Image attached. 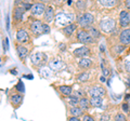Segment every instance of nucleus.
Instances as JSON below:
<instances>
[{"mask_svg": "<svg viewBox=\"0 0 130 121\" xmlns=\"http://www.w3.org/2000/svg\"><path fill=\"white\" fill-rule=\"evenodd\" d=\"M75 15L72 13H60L56 15L54 23L58 27H67L74 21Z\"/></svg>", "mask_w": 130, "mask_h": 121, "instance_id": "nucleus-1", "label": "nucleus"}, {"mask_svg": "<svg viewBox=\"0 0 130 121\" xmlns=\"http://www.w3.org/2000/svg\"><path fill=\"white\" fill-rule=\"evenodd\" d=\"M94 22V17L90 13H85L78 18V23L81 27H88Z\"/></svg>", "mask_w": 130, "mask_h": 121, "instance_id": "nucleus-2", "label": "nucleus"}, {"mask_svg": "<svg viewBox=\"0 0 130 121\" xmlns=\"http://www.w3.org/2000/svg\"><path fill=\"white\" fill-rule=\"evenodd\" d=\"M100 27L105 33H111L114 28H115V21L112 18H105L103 21H101Z\"/></svg>", "mask_w": 130, "mask_h": 121, "instance_id": "nucleus-3", "label": "nucleus"}, {"mask_svg": "<svg viewBox=\"0 0 130 121\" xmlns=\"http://www.w3.org/2000/svg\"><path fill=\"white\" fill-rule=\"evenodd\" d=\"M77 39H78V41L81 43H91L93 41V38L91 37V35L85 30L78 31V34H77Z\"/></svg>", "mask_w": 130, "mask_h": 121, "instance_id": "nucleus-4", "label": "nucleus"}, {"mask_svg": "<svg viewBox=\"0 0 130 121\" xmlns=\"http://www.w3.org/2000/svg\"><path fill=\"white\" fill-rule=\"evenodd\" d=\"M46 59V55L43 53H40V52H36V53H32L30 55V61L34 65H41Z\"/></svg>", "mask_w": 130, "mask_h": 121, "instance_id": "nucleus-5", "label": "nucleus"}, {"mask_svg": "<svg viewBox=\"0 0 130 121\" xmlns=\"http://www.w3.org/2000/svg\"><path fill=\"white\" fill-rule=\"evenodd\" d=\"M89 94L92 97H102L103 95H105V90L102 87H93L89 90Z\"/></svg>", "mask_w": 130, "mask_h": 121, "instance_id": "nucleus-6", "label": "nucleus"}, {"mask_svg": "<svg viewBox=\"0 0 130 121\" xmlns=\"http://www.w3.org/2000/svg\"><path fill=\"white\" fill-rule=\"evenodd\" d=\"M42 27H43V24L40 22V21H34L31 24H30V29L34 34L36 35H40L42 31Z\"/></svg>", "mask_w": 130, "mask_h": 121, "instance_id": "nucleus-7", "label": "nucleus"}, {"mask_svg": "<svg viewBox=\"0 0 130 121\" xmlns=\"http://www.w3.org/2000/svg\"><path fill=\"white\" fill-rule=\"evenodd\" d=\"M119 22H120V25L123 27H127L130 24V14L128 13V12H126V11L120 12Z\"/></svg>", "mask_w": 130, "mask_h": 121, "instance_id": "nucleus-8", "label": "nucleus"}, {"mask_svg": "<svg viewBox=\"0 0 130 121\" xmlns=\"http://www.w3.org/2000/svg\"><path fill=\"white\" fill-rule=\"evenodd\" d=\"M31 13L34 15H40L43 12H46V8L42 3H35L34 6H31Z\"/></svg>", "mask_w": 130, "mask_h": 121, "instance_id": "nucleus-9", "label": "nucleus"}, {"mask_svg": "<svg viewBox=\"0 0 130 121\" xmlns=\"http://www.w3.org/2000/svg\"><path fill=\"white\" fill-rule=\"evenodd\" d=\"M73 53H74L75 56H78V57L84 58V56H87L89 53H90V50H89L87 47H81V48H78V49L74 50Z\"/></svg>", "mask_w": 130, "mask_h": 121, "instance_id": "nucleus-10", "label": "nucleus"}, {"mask_svg": "<svg viewBox=\"0 0 130 121\" xmlns=\"http://www.w3.org/2000/svg\"><path fill=\"white\" fill-rule=\"evenodd\" d=\"M120 42L124 44H129L130 43V29H124L120 33Z\"/></svg>", "mask_w": 130, "mask_h": 121, "instance_id": "nucleus-11", "label": "nucleus"}, {"mask_svg": "<svg viewBox=\"0 0 130 121\" xmlns=\"http://www.w3.org/2000/svg\"><path fill=\"white\" fill-rule=\"evenodd\" d=\"M16 39H18L19 42H26L28 41V34L24 29H20L16 33Z\"/></svg>", "mask_w": 130, "mask_h": 121, "instance_id": "nucleus-12", "label": "nucleus"}, {"mask_svg": "<svg viewBox=\"0 0 130 121\" xmlns=\"http://www.w3.org/2000/svg\"><path fill=\"white\" fill-rule=\"evenodd\" d=\"M49 66H50L52 70H60L61 68H63L64 64H63V62H61L59 59H53L49 63Z\"/></svg>", "mask_w": 130, "mask_h": 121, "instance_id": "nucleus-13", "label": "nucleus"}, {"mask_svg": "<svg viewBox=\"0 0 130 121\" xmlns=\"http://www.w3.org/2000/svg\"><path fill=\"white\" fill-rule=\"evenodd\" d=\"M54 17V12H53V9H52L51 7H49L46 9V12H44V19L49 23V22H51L52 19H53Z\"/></svg>", "mask_w": 130, "mask_h": 121, "instance_id": "nucleus-14", "label": "nucleus"}, {"mask_svg": "<svg viewBox=\"0 0 130 121\" xmlns=\"http://www.w3.org/2000/svg\"><path fill=\"white\" fill-rule=\"evenodd\" d=\"M16 51H18V53H19L20 58H25L27 56V54H28V50L23 46H19L18 48H16Z\"/></svg>", "mask_w": 130, "mask_h": 121, "instance_id": "nucleus-15", "label": "nucleus"}, {"mask_svg": "<svg viewBox=\"0 0 130 121\" xmlns=\"http://www.w3.org/2000/svg\"><path fill=\"white\" fill-rule=\"evenodd\" d=\"M92 65V61L90 58H86V57H84V58H81L79 61V66L81 68H89Z\"/></svg>", "mask_w": 130, "mask_h": 121, "instance_id": "nucleus-16", "label": "nucleus"}, {"mask_svg": "<svg viewBox=\"0 0 130 121\" xmlns=\"http://www.w3.org/2000/svg\"><path fill=\"white\" fill-rule=\"evenodd\" d=\"M70 114H71L73 117L81 116V115L84 114V112H83V108H81V107H72L71 110H70Z\"/></svg>", "mask_w": 130, "mask_h": 121, "instance_id": "nucleus-17", "label": "nucleus"}, {"mask_svg": "<svg viewBox=\"0 0 130 121\" xmlns=\"http://www.w3.org/2000/svg\"><path fill=\"white\" fill-rule=\"evenodd\" d=\"M76 29V25L75 24H71V25H68L67 27L64 28V34L67 36V37H70V36H72V34L75 31Z\"/></svg>", "mask_w": 130, "mask_h": 121, "instance_id": "nucleus-18", "label": "nucleus"}, {"mask_svg": "<svg viewBox=\"0 0 130 121\" xmlns=\"http://www.w3.org/2000/svg\"><path fill=\"white\" fill-rule=\"evenodd\" d=\"M24 11L25 9L22 7V8H16L15 11H14V17L16 19H22L23 18V14H24Z\"/></svg>", "mask_w": 130, "mask_h": 121, "instance_id": "nucleus-19", "label": "nucleus"}, {"mask_svg": "<svg viewBox=\"0 0 130 121\" xmlns=\"http://www.w3.org/2000/svg\"><path fill=\"white\" fill-rule=\"evenodd\" d=\"M59 90H60L61 93L64 94V95H71L72 94V88L68 87V86H61L59 88Z\"/></svg>", "mask_w": 130, "mask_h": 121, "instance_id": "nucleus-20", "label": "nucleus"}, {"mask_svg": "<svg viewBox=\"0 0 130 121\" xmlns=\"http://www.w3.org/2000/svg\"><path fill=\"white\" fill-rule=\"evenodd\" d=\"M90 104L94 107H101L102 106V97H91Z\"/></svg>", "mask_w": 130, "mask_h": 121, "instance_id": "nucleus-21", "label": "nucleus"}, {"mask_svg": "<svg viewBox=\"0 0 130 121\" xmlns=\"http://www.w3.org/2000/svg\"><path fill=\"white\" fill-rule=\"evenodd\" d=\"M22 95L20 94H13L11 96V102L13 105H20V103L22 102Z\"/></svg>", "mask_w": 130, "mask_h": 121, "instance_id": "nucleus-22", "label": "nucleus"}, {"mask_svg": "<svg viewBox=\"0 0 130 121\" xmlns=\"http://www.w3.org/2000/svg\"><path fill=\"white\" fill-rule=\"evenodd\" d=\"M79 104H80V107L83 108V109H87V108L90 106V100H88L87 98H81L79 100Z\"/></svg>", "mask_w": 130, "mask_h": 121, "instance_id": "nucleus-23", "label": "nucleus"}, {"mask_svg": "<svg viewBox=\"0 0 130 121\" xmlns=\"http://www.w3.org/2000/svg\"><path fill=\"white\" fill-rule=\"evenodd\" d=\"M101 5H103L104 7H113L116 5L115 0H101Z\"/></svg>", "mask_w": 130, "mask_h": 121, "instance_id": "nucleus-24", "label": "nucleus"}, {"mask_svg": "<svg viewBox=\"0 0 130 121\" xmlns=\"http://www.w3.org/2000/svg\"><path fill=\"white\" fill-rule=\"evenodd\" d=\"M89 31H90L89 34L91 35V37H92V38H98V37H100V31L98 30L96 28H94V27H90Z\"/></svg>", "mask_w": 130, "mask_h": 121, "instance_id": "nucleus-25", "label": "nucleus"}, {"mask_svg": "<svg viewBox=\"0 0 130 121\" xmlns=\"http://www.w3.org/2000/svg\"><path fill=\"white\" fill-rule=\"evenodd\" d=\"M89 78V75L87 74V72H84V74H80L78 76V80L79 81H87Z\"/></svg>", "mask_w": 130, "mask_h": 121, "instance_id": "nucleus-26", "label": "nucleus"}, {"mask_svg": "<svg viewBox=\"0 0 130 121\" xmlns=\"http://www.w3.org/2000/svg\"><path fill=\"white\" fill-rule=\"evenodd\" d=\"M115 121H127V119L123 114H117L115 116Z\"/></svg>", "mask_w": 130, "mask_h": 121, "instance_id": "nucleus-27", "label": "nucleus"}, {"mask_svg": "<svg viewBox=\"0 0 130 121\" xmlns=\"http://www.w3.org/2000/svg\"><path fill=\"white\" fill-rule=\"evenodd\" d=\"M40 74H41V76H43L44 78H48L49 76H50V71H49L47 68H42V69L40 70Z\"/></svg>", "mask_w": 130, "mask_h": 121, "instance_id": "nucleus-28", "label": "nucleus"}, {"mask_svg": "<svg viewBox=\"0 0 130 121\" xmlns=\"http://www.w3.org/2000/svg\"><path fill=\"white\" fill-rule=\"evenodd\" d=\"M124 49H125V47L120 46V47H115V48L113 49V51H114V53H117V54H118V53H120V52L123 51Z\"/></svg>", "mask_w": 130, "mask_h": 121, "instance_id": "nucleus-29", "label": "nucleus"}, {"mask_svg": "<svg viewBox=\"0 0 130 121\" xmlns=\"http://www.w3.org/2000/svg\"><path fill=\"white\" fill-rule=\"evenodd\" d=\"M77 103H78V99H77V97H73V96H71V97H70V105L74 106V105H77Z\"/></svg>", "mask_w": 130, "mask_h": 121, "instance_id": "nucleus-30", "label": "nucleus"}, {"mask_svg": "<svg viewBox=\"0 0 130 121\" xmlns=\"http://www.w3.org/2000/svg\"><path fill=\"white\" fill-rule=\"evenodd\" d=\"M42 31H43V34H49V33H50V27H49V25H47V24H43Z\"/></svg>", "mask_w": 130, "mask_h": 121, "instance_id": "nucleus-31", "label": "nucleus"}, {"mask_svg": "<svg viewBox=\"0 0 130 121\" xmlns=\"http://www.w3.org/2000/svg\"><path fill=\"white\" fill-rule=\"evenodd\" d=\"M16 89H18V91H20V92H23V91H24V86H23L22 81H20V82L18 83V86H16Z\"/></svg>", "mask_w": 130, "mask_h": 121, "instance_id": "nucleus-32", "label": "nucleus"}, {"mask_svg": "<svg viewBox=\"0 0 130 121\" xmlns=\"http://www.w3.org/2000/svg\"><path fill=\"white\" fill-rule=\"evenodd\" d=\"M85 7H86V3H85V2H83V1H78V2H77V8H78V9L83 10Z\"/></svg>", "mask_w": 130, "mask_h": 121, "instance_id": "nucleus-33", "label": "nucleus"}, {"mask_svg": "<svg viewBox=\"0 0 130 121\" xmlns=\"http://www.w3.org/2000/svg\"><path fill=\"white\" fill-rule=\"evenodd\" d=\"M84 121H94V119L90 116H85L84 117Z\"/></svg>", "mask_w": 130, "mask_h": 121, "instance_id": "nucleus-34", "label": "nucleus"}, {"mask_svg": "<svg viewBox=\"0 0 130 121\" xmlns=\"http://www.w3.org/2000/svg\"><path fill=\"white\" fill-rule=\"evenodd\" d=\"M125 68H126V70H127L128 72H130V61H128V62H126Z\"/></svg>", "mask_w": 130, "mask_h": 121, "instance_id": "nucleus-35", "label": "nucleus"}, {"mask_svg": "<svg viewBox=\"0 0 130 121\" xmlns=\"http://www.w3.org/2000/svg\"><path fill=\"white\" fill-rule=\"evenodd\" d=\"M101 120H102V121H107V120H109V116L108 115H104V116H102Z\"/></svg>", "mask_w": 130, "mask_h": 121, "instance_id": "nucleus-36", "label": "nucleus"}, {"mask_svg": "<svg viewBox=\"0 0 130 121\" xmlns=\"http://www.w3.org/2000/svg\"><path fill=\"white\" fill-rule=\"evenodd\" d=\"M68 121H80L78 118H77V117H71V118H70V120H68Z\"/></svg>", "mask_w": 130, "mask_h": 121, "instance_id": "nucleus-37", "label": "nucleus"}, {"mask_svg": "<svg viewBox=\"0 0 130 121\" xmlns=\"http://www.w3.org/2000/svg\"><path fill=\"white\" fill-rule=\"evenodd\" d=\"M108 72H109V71L106 69V68H104V67H103V74H104L105 76H107V75H108Z\"/></svg>", "mask_w": 130, "mask_h": 121, "instance_id": "nucleus-38", "label": "nucleus"}, {"mask_svg": "<svg viewBox=\"0 0 130 121\" xmlns=\"http://www.w3.org/2000/svg\"><path fill=\"white\" fill-rule=\"evenodd\" d=\"M126 8L130 10V0H128V1H126Z\"/></svg>", "mask_w": 130, "mask_h": 121, "instance_id": "nucleus-39", "label": "nucleus"}, {"mask_svg": "<svg viewBox=\"0 0 130 121\" xmlns=\"http://www.w3.org/2000/svg\"><path fill=\"white\" fill-rule=\"evenodd\" d=\"M123 108H124V110L127 111V110H128V106H127V104H124V105H123Z\"/></svg>", "mask_w": 130, "mask_h": 121, "instance_id": "nucleus-40", "label": "nucleus"}, {"mask_svg": "<svg viewBox=\"0 0 130 121\" xmlns=\"http://www.w3.org/2000/svg\"><path fill=\"white\" fill-rule=\"evenodd\" d=\"M128 84H129V86H130V79L128 80Z\"/></svg>", "mask_w": 130, "mask_h": 121, "instance_id": "nucleus-41", "label": "nucleus"}]
</instances>
